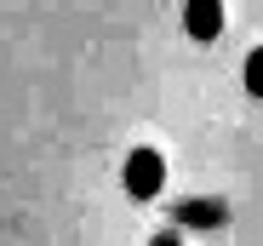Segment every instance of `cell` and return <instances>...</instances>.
<instances>
[{"mask_svg": "<svg viewBox=\"0 0 263 246\" xmlns=\"http://www.w3.org/2000/svg\"><path fill=\"white\" fill-rule=\"evenodd\" d=\"M166 189V160H160V149H132L126 155V195L132 200H155Z\"/></svg>", "mask_w": 263, "mask_h": 246, "instance_id": "cell-1", "label": "cell"}, {"mask_svg": "<svg viewBox=\"0 0 263 246\" xmlns=\"http://www.w3.org/2000/svg\"><path fill=\"white\" fill-rule=\"evenodd\" d=\"M183 29H189V40L212 46V40L223 34V0H189L183 6Z\"/></svg>", "mask_w": 263, "mask_h": 246, "instance_id": "cell-2", "label": "cell"}, {"mask_svg": "<svg viewBox=\"0 0 263 246\" xmlns=\"http://www.w3.org/2000/svg\"><path fill=\"white\" fill-rule=\"evenodd\" d=\"M240 86H246L252 98H263V46H252V52H246V69H240Z\"/></svg>", "mask_w": 263, "mask_h": 246, "instance_id": "cell-3", "label": "cell"}, {"mask_svg": "<svg viewBox=\"0 0 263 246\" xmlns=\"http://www.w3.org/2000/svg\"><path fill=\"white\" fill-rule=\"evenodd\" d=\"M149 246H183V235H172V229H166V235H155Z\"/></svg>", "mask_w": 263, "mask_h": 246, "instance_id": "cell-4", "label": "cell"}]
</instances>
